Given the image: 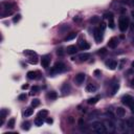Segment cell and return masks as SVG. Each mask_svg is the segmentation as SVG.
Returning <instances> with one entry per match:
<instances>
[{
	"mask_svg": "<svg viewBox=\"0 0 134 134\" xmlns=\"http://www.w3.org/2000/svg\"><path fill=\"white\" fill-rule=\"evenodd\" d=\"M91 128H92V130L95 133H98V134L106 133V127L100 121H94V122H92Z\"/></svg>",
	"mask_w": 134,
	"mask_h": 134,
	"instance_id": "obj_1",
	"label": "cell"
},
{
	"mask_svg": "<svg viewBox=\"0 0 134 134\" xmlns=\"http://www.w3.org/2000/svg\"><path fill=\"white\" fill-rule=\"evenodd\" d=\"M129 27V19L128 17H125V16H122L119 18L118 20V28L120 31H126Z\"/></svg>",
	"mask_w": 134,
	"mask_h": 134,
	"instance_id": "obj_2",
	"label": "cell"
},
{
	"mask_svg": "<svg viewBox=\"0 0 134 134\" xmlns=\"http://www.w3.org/2000/svg\"><path fill=\"white\" fill-rule=\"evenodd\" d=\"M66 69V66L61 63V62H58V63H55L53 66H52V68L50 69V74H55V73H60L62 71H64Z\"/></svg>",
	"mask_w": 134,
	"mask_h": 134,
	"instance_id": "obj_3",
	"label": "cell"
},
{
	"mask_svg": "<svg viewBox=\"0 0 134 134\" xmlns=\"http://www.w3.org/2000/svg\"><path fill=\"white\" fill-rule=\"evenodd\" d=\"M121 102H122V104L130 107L134 111V98L131 95H124L121 97Z\"/></svg>",
	"mask_w": 134,
	"mask_h": 134,
	"instance_id": "obj_4",
	"label": "cell"
},
{
	"mask_svg": "<svg viewBox=\"0 0 134 134\" xmlns=\"http://www.w3.org/2000/svg\"><path fill=\"white\" fill-rule=\"evenodd\" d=\"M85 77H86L85 73L81 72V73H79V74H76V75H75V77H74V82H75L77 85H82V84L84 83V81H85Z\"/></svg>",
	"mask_w": 134,
	"mask_h": 134,
	"instance_id": "obj_5",
	"label": "cell"
},
{
	"mask_svg": "<svg viewBox=\"0 0 134 134\" xmlns=\"http://www.w3.org/2000/svg\"><path fill=\"white\" fill-rule=\"evenodd\" d=\"M102 30H100L99 28H94L93 30V36H94V39L96 42H100L103 39V35H102Z\"/></svg>",
	"mask_w": 134,
	"mask_h": 134,
	"instance_id": "obj_6",
	"label": "cell"
},
{
	"mask_svg": "<svg viewBox=\"0 0 134 134\" xmlns=\"http://www.w3.org/2000/svg\"><path fill=\"white\" fill-rule=\"evenodd\" d=\"M106 66L108 67L109 69L114 70V69L116 68V67H117V62H116L115 60H109V61L106 62Z\"/></svg>",
	"mask_w": 134,
	"mask_h": 134,
	"instance_id": "obj_7",
	"label": "cell"
},
{
	"mask_svg": "<svg viewBox=\"0 0 134 134\" xmlns=\"http://www.w3.org/2000/svg\"><path fill=\"white\" fill-rule=\"evenodd\" d=\"M117 45H118V39L115 38V37L111 38V39L109 40V42H108V46H109L110 48H115Z\"/></svg>",
	"mask_w": 134,
	"mask_h": 134,
	"instance_id": "obj_8",
	"label": "cell"
},
{
	"mask_svg": "<svg viewBox=\"0 0 134 134\" xmlns=\"http://www.w3.org/2000/svg\"><path fill=\"white\" fill-rule=\"evenodd\" d=\"M49 63H50V58L48 57V55H45V57L42 58V60H41L42 67H44V68H47V67L49 66Z\"/></svg>",
	"mask_w": 134,
	"mask_h": 134,
	"instance_id": "obj_9",
	"label": "cell"
},
{
	"mask_svg": "<svg viewBox=\"0 0 134 134\" xmlns=\"http://www.w3.org/2000/svg\"><path fill=\"white\" fill-rule=\"evenodd\" d=\"M38 74H39V72L38 71H28L27 72V77L29 80H36V79H38Z\"/></svg>",
	"mask_w": 134,
	"mask_h": 134,
	"instance_id": "obj_10",
	"label": "cell"
},
{
	"mask_svg": "<svg viewBox=\"0 0 134 134\" xmlns=\"http://www.w3.org/2000/svg\"><path fill=\"white\" fill-rule=\"evenodd\" d=\"M126 114V110L124 108H121V107H117L116 108V115L118 117H124Z\"/></svg>",
	"mask_w": 134,
	"mask_h": 134,
	"instance_id": "obj_11",
	"label": "cell"
},
{
	"mask_svg": "<svg viewBox=\"0 0 134 134\" xmlns=\"http://www.w3.org/2000/svg\"><path fill=\"white\" fill-rule=\"evenodd\" d=\"M66 51H67V53H69V54H74L77 51V47L75 45H70V46L67 47Z\"/></svg>",
	"mask_w": 134,
	"mask_h": 134,
	"instance_id": "obj_12",
	"label": "cell"
},
{
	"mask_svg": "<svg viewBox=\"0 0 134 134\" xmlns=\"http://www.w3.org/2000/svg\"><path fill=\"white\" fill-rule=\"evenodd\" d=\"M79 46H80V48L83 49V50H86V49H89V48H90V45H89V43L86 42V41H81V42H79Z\"/></svg>",
	"mask_w": 134,
	"mask_h": 134,
	"instance_id": "obj_13",
	"label": "cell"
},
{
	"mask_svg": "<svg viewBox=\"0 0 134 134\" xmlns=\"http://www.w3.org/2000/svg\"><path fill=\"white\" fill-rule=\"evenodd\" d=\"M96 86L94 84H88L86 86V91L87 92H95L96 91Z\"/></svg>",
	"mask_w": 134,
	"mask_h": 134,
	"instance_id": "obj_14",
	"label": "cell"
},
{
	"mask_svg": "<svg viewBox=\"0 0 134 134\" xmlns=\"http://www.w3.org/2000/svg\"><path fill=\"white\" fill-rule=\"evenodd\" d=\"M69 91H70V86H69V84H68V83L64 84L63 87H62V92H63V94L65 95V94L68 93Z\"/></svg>",
	"mask_w": 134,
	"mask_h": 134,
	"instance_id": "obj_15",
	"label": "cell"
},
{
	"mask_svg": "<svg viewBox=\"0 0 134 134\" xmlns=\"http://www.w3.org/2000/svg\"><path fill=\"white\" fill-rule=\"evenodd\" d=\"M89 58H90V54H89V53H87V52L81 53V54L79 55V59H80V61H82V62H84V61H87Z\"/></svg>",
	"mask_w": 134,
	"mask_h": 134,
	"instance_id": "obj_16",
	"label": "cell"
},
{
	"mask_svg": "<svg viewBox=\"0 0 134 134\" xmlns=\"http://www.w3.org/2000/svg\"><path fill=\"white\" fill-rule=\"evenodd\" d=\"M118 88H119V84L118 83H115V84H113V87H112V89H111V95H114L116 92H117V90H118Z\"/></svg>",
	"mask_w": 134,
	"mask_h": 134,
	"instance_id": "obj_17",
	"label": "cell"
},
{
	"mask_svg": "<svg viewBox=\"0 0 134 134\" xmlns=\"http://www.w3.org/2000/svg\"><path fill=\"white\" fill-rule=\"evenodd\" d=\"M47 115H48V111L47 110H41V111H39V113H38V116L39 117H42V118H44V117H47Z\"/></svg>",
	"mask_w": 134,
	"mask_h": 134,
	"instance_id": "obj_18",
	"label": "cell"
},
{
	"mask_svg": "<svg viewBox=\"0 0 134 134\" xmlns=\"http://www.w3.org/2000/svg\"><path fill=\"white\" fill-rule=\"evenodd\" d=\"M32 113H34V109H32V108H27V109H25L23 115H24L25 117H28V116H30Z\"/></svg>",
	"mask_w": 134,
	"mask_h": 134,
	"instance_id": "obj_19",
	"label": "cell"
},
{
	"mask_svg": "<svg viewBox=\"0 0 134 134\" xmlns=\"http://www.w3.org/2000/svg\"><path fill=\"white\" fill-rule=\"evenodd\" d=\"M29 63L31 64H37L38 63V57H37V54H32L29 57Z\"/></svg>",
	"mask_w": 134,
	"mask_h": 134,
	"instance_id": "obj_20",
	"label": "cell"
},
{
	"mask_svg": "<svg viewBox=\"0 0 134 134\" xmlns=\"http://www.w3.org/2000/svg\"><path fill=\"white\" fill-rule=\"evenodd\" d=\"M35 124H36V126L40 127V126H42V125L44 124V120H43L42 117H39V116H38V117L35 119Z\"/></svg>",
	"mask_w": 134,
	"mask_h": 134,
	"instance_id": "obj_21",
	"label": "cell"
},
{
	"mask_svg": "<svg viewBox=\"0 0 134 134\" xmlns=\"http://www.w3.org/2000/svg\"><path fill=\"white\" fill-rule=\"evenodd\" d=\"M47 97H48L49 99H55V98L58 97V94H57V92L51 91V92H49V93L47 94Z\"/></svg>",
	"mask_w": 134,
	"mask_h": 134,
	"instance_id": "obj_22",
	"label": "cell"
},
{
	"mask_svg": "<svg viewBox=\"0 0 134 134\" xmlns=\"http://www.w3.org/2000/svg\"><path fill=\"white\" fill-rule=\"evenodd\" d=\"M75 37H76V34H75V32H70L69 35L65 38V40H66V41H70V40H73Z\"/></svg>",
	"mask_w": 134,
	"mask_h": 134,
	"instance_id": "obj_23",
	"label": "cell"
},
{
	"mask_svg": "<svg viewBox=\"0 0 134 134\" xmlns=\"http://www.w3.org/2000/svg\"><path fill=\"white\" fill-rule=\"evenodd\" d=\"M14 126H15V118H10V119H8V121H7V127L10 128V129H13Z\"/></svg>",
	"mask_w": 134,
	"mask_h": 134,
	"instance_id": "obj_24",
	"label": "cell"
},
{
	"mask_svg": "<svg viewBox=\"0 0 134 134\" xmlns=\"http://www.w3.org/2000/svg\"><path fill=\"white\" fill-rule=\"evenodd\" d=\"M97 100H98V97H91V98L88 99V104L89 105H94V104L97 103Z\"/></svg>",
	"mask_w": 134,
	"mask_h": 134,
	"instance_id": "obj_25",
	"label": "cell"
},
{
	"mask_svg": "<svg viewBox=\"0 0 134 134\" xmlns=\"http://www.w3.org/2000/svg\"><path fill=\"white\" fill-rule=\"evenodd\" d=\"M40 105V99L39 98H34L32 102H31V106L35 108V107H38Z\"/></svg>",
	"mask_w": 134,
	"mask_h": 134,
	"instance_id": "obj_26",
	"label": "cell"
},
{
	"mask_svg": "<svg viewBox=\"0 0 134 134\" xmlns=\"http://www.w3.org/2000/svg\"><path fill=\"white\" fill-rule=\"evenodd\" d=\"M30 128V122L29 121H24L23 124H22V129L23 130H29Z\"/></svg>",
	"mask_w": 134,
	"mask_h": 134,
	"instance_id": "obj_27",
	"label": "cell"
},
{
	"mask_svg": "<svg viewBox=\"0 0 134 134\" xmlns=\"http://www.w3.org/2000/svg\"><path fill=\"white\" fill-rule=\"evenodd\" d=\"M104 18H106V19H108V20H110V19H114V18H113V14L111 13V12H109V13H105V14H104Z\"/></svg>",
	"mask_w": 134,
	"mask_h": 134,
	"instance_id": "obj_28",
	"label": "cell"
},
{
	"mask_svg": "<svg viewBox=\"0 0 134 134\" xmlns=\"http://www.w3.org/2000/svg\"><path fill=\"white\" fill-rule=\"evenodd\" d=\"M38 91H39V87H38V86H32V87H31V92H30V94L34 95L35 93H37Z\"/></svg>",
	"mask_w": 134,
	"mask_h": 134,
	"instance_id": "obj_29",
	"label": "cell"
},
{
	"mask_svg": "<svg viewBox=\"0 0 134 134\" xmlns=\"http://www.w3.org/2000/svg\"><path fill=\"white\" fill-rule=\"evenodd\" d=\"M98 21H99V17H98V16H93V17L90 19L91 23H97Z\"/></svg>",
	"mask_w": 134,
	"mask_h": 134,
	"instance_id": "obj_30",
	"label": "cell"
},
{
	"mask_svg": "<svg viewBox=\"0 0 134 134\" xmlns=\"http://www.w3.org/2000/svg\"><path fill=\"white\" fill-rule=\"evenodd\" d=\"M20 19H21V15L18 14V15H16V16L13 18V22H14V23H17V22L20 21Z\"/></svg>",
	"mask_w": 134,
	"mask_h": 134,
	"instance_id": "obj_31",
	"label": "cell"
},
{
	"mask_svg": "<svg viewBox=\"0 0 134 134\" xmlns=\"http://www.w3.org/2000/svg\"><path fill=\"white\" fill-rule=\"evenodd\" d=\"M26 97H27V95H26L25 93H22V94H20V95L18 96V99L22 102V100H25V99H26Z\"/></svg>",
	"mask_w": 134,
	"mask_h": 134,
	"instance_id": "obj_32",
	"label": "cell"
},
{
	"mask_svg": "<svg viewBox=\"0 0 134 134\" xmlns=\"http://www.w3.org/2000/svg\"><path fill=\"white\" fill-rule=\"evenodd\" d=\"M108 26L110 28H114V19H110L108 22Z\"/></svg>",
	"mask_w": 134,
	"mask_h": 134,
	"instance_id": "obj_33",
	"label": "cell"
},
{
	"mask_svg": "<svg viewBox=\"0 0 134 134\" xmlns=\"http://www.w3.org/2000/svg\"><path fill=\"white\" fill-rule=\"evenodd\" d=\"M24 54H28V55H32V54H37L36 52H34L32 50H25L24 51Z\"/></svg>",
	"mask_w": 134,
	"mask_h": 134,
	"instance_id": "obj_34",
	"label": "cell"
},
{
	"mask_svg": "<svg viewBox=\"0 0 134 134\" xmlns=\"http://www.w3.org/2000/svg\"><path fill=\"white\" fill-rule=\"evenodd\" d=\"M106 53H107L106 48H102V49L98 50V54H106Z\"/></svg>",
	"mask_w": 134,
	"mask_h": 134,
	"instance_id": "obj_35",
	"label": "cell"
},
{
	"mask_svg": "<svg viewBox=\"0 0 134 134\" xmlns=\"http://www.w3.org/2000/svg\"><path fill=\"white\" fill-rule=\"evenodd\" d=\"M57 53H58V55H63V54H64V50H63V48L58 49V50H57Z\"/></svg>",
	"mask_w": 134,
	"mask_h": 134,
	"instance_id": "obj_36",
	"label": "cell"
},
{
	"mask_svg": "<svg viewBox=\"0 0 134 134\" xmlns=\"http://www.w3.org/2000/svg\"><path fill=\"white\" fill-rule=\"evenodd\" d=\"M127 122H128L129 127H133V126H134V122H133V120H132V119H129V120H128Z\"/></svg>",
	"mask_w": 134,
	"mask_h": 134,
	"instance_id": "obj_37",
	"label": "cell"
},
{
	"mask_svg": "<svg viewBox=\"0 0 134 134\" xmlns=\"http://www.w3.org/2000/svg\"><path fill=\"white\" fill-rule=\"evenodd\" d=\"M94 75H95V76H99V75H100V71H99V70H97V69H96V70H94Z\"/></svg>",
	"mask_w": 134,
	"mask_h": 134,
	"instance_id": "obj_38",
	"label": "cell"
},
{
	"mask_svg": "<svg viewBox=\"0 0 134 134\" xmlns=\"http://www.w3.org/2000/svg\"><path fill=\"white\" fill-rule=\"evenodd\" d=\"M46 122L50 125V124H52V122H53V119H52V118H47V119H46Z\"/></svg>",
	"mask_w": 134,
	"mask_h": 134,
	"instance_id": "obj_39",
	"label": "cell"
},
{
	"mask_svg": "<svg viewBox=\"0 0 134 134\" xmlns=\"http://www.w3.org/2000/svg\"><path fill=\"white\" fill-rule=\"evenodd\" d=\"M105 28H106V24H105V23H102V26H100V28H99V29L102 30V31H104V30H105Z\"/></svg>",
	"mask_w": 134,
	"mask_h": 134,
	"instance_id": "obj_40",
	"label": "cell"
},
{
	"mask_svg": "<svg viewBox=\"0 0 134 134\" xmlns=\"http://www.w3.org/2000/svg\"><path fill=\"white\" fill-rule=\"evenodd\" d=\"M28 87H29V86H28L27 84H25V85H22V87H21V88H22V89H23V90H24V89H27Z\"/></svg>",
	"mask_w": 134,
	"mask_h": 134,
	"instance_id": "obj_41",
	"label": "cell"
},
{
	"mask_svg": "<svg viewBox=\"0 0 134 134\" xmlns=\"http://www.w3.org/2000/svg\"><path fill=\"white\" fill-rule=\"evenodd\" d=\"M121 1L124 2V3H129V2H130V0H121Z\"/></svg>",
	"mask_w": 134,
	"mask_h": 134,
	"instance_id": "obj_42",
	"label": "cell"
},
{
	"mask_svg": "<svg viewBox=\"0 0 134 134\" xmlns=\"http://www.w3.org/2000/svg\"><path fill=\"white\" fill-rule=\"evenodd\" d=\"M131 16L134 18V10H132V12H131Z\"/></svg>",
	"mask_w": 134,
	"mask_h": 134,
	"instance_id": "obj_43",
	"label": "cell"
},
{
	"mask_svg": "<svg viewBox=\"0 0 134 134\" xmlns=\"http://www.w3.org/2000/svg\"><path fill=\"white\" fill-rule=\"evenodd\" d=\"M131 29H132V31H133V30H134V23H133V24H132V26H131Z\"/></svg>",
	"mask_w": 134,
	"mask_h": 134,
	"instance_id": "obj_44",
	"label": "cell"
},
{
	"mask_svg": "<svg viewBox=\"0 0 134 134\" xmlns=\"http://www.w3.org/2000/svg\"><path fill=\"white\" fill-rule=\"evenodd\" d=\"M132 67H133V68H134V61L132 62Z\"/></svg>",
	"mask_w": 134,
	"mask_h": 134,
	"instance_id": "obj_45",
	"label": "cell"
},
{
	"mask_svg": "<svg viewBox=\"0 0 134 134\" xmlns=\"http://www.w3.org/2000/svg\"><path fill=\"white\" fill-rule=\"evenodd\" d=\"M132 4H133V5H134V0H133V1H132Z\"/></svg>",
	"mask_w": 134,
	"mask_h": 134,
	"instance_id": "obj_46",
	"label": "cell"
},
{
	"mask_svg": "<svg viewBox=\"0 0 134 134\" xmlns=\"http://www.w3.org/2000/svg\"><path fill=\"white\" fill-rule=\"evenodd\" d=\"M133 45H134V39H133Z\"/></svg>",
	"mask_w": 134,
	"mask_h": 134,
	"instance_id": "obj_47",
	"label": "cell"
}]
</instances>
